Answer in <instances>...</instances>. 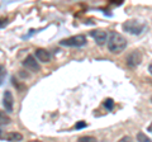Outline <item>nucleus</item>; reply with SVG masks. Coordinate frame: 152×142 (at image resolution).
<instances>
[{
  "label": "nucleus",
  "mask_w": 152,
  "mask_h": 142,
  "mask_svg": "<svg viewBox=\"0 0 152 142\" xmlns=\"http://www.w3.org/2000/svg\"><path fill=\"white\" fill-rule=\"evenodd\" d=\"M118 142H133V140H132L131 136H124V137H122Z\"/></svg>",
  "instance_id": "2eb2a0df"
},
{
  "label": "nucleus",
  "mask_w": 152,
  "mask_h": 142,
  "mask_svg": "<svg viewBox=\"0 0 152 142\" xmlns=\"http://www.w3.org/2000/svg\"><path fill=\"white\" fill-rule=\"evenodd\" d=\"M10 123V117L5 114L4 112H0V127L1 126H7Z\"/></svg>",
  "instance_id": "9d476101"
},
{
  "label": "nucleus",
  "mask_w": 152,
  "mask_h": 142,
  "mask_svg": "<svg viewBox=\"0 0 152 142\" xmlns=\"http://www.w3.org/2000/svg\"><path fill=\"white\" fill-rule=\"evenodd\" d=\"M77 142H98V140L93 136H81L79 137Z\"/></svg>",
  "instance_id": "9b49d317"
},
{
  "label": "nucleus",
  "mask_w": 152,
  "mask_h": 142,
  "mask_svg": "<svg viewBox=\"0 0 152 142\" xmlns=\"http://www.w3.org/2000/svg\"><path fill=\"white\" fill-rule=\"evenodd\" d=\"M148 71H150V72H151V75H152V64L148 66Z\"/></svg>",
  "instance_id": "a211bd4d"
},
{
  "label": "nucleus",
  "mask_w": 152,
  "mask_h": 142,
  "mask_svg": "<svg viewBox=\"0 0 152 142\" xmlns=\"http://www.w3.org/2000/svg\"><path fill=\"white\" fill-rule=\"evenodd\" d=\"M1 140H7V141H20L23 140V136L18 132H8L7 135H1L0 137Z\"/></svg>",
  "instance_id": "1a4fd4ad"
},
{
  "label": "nucleus",
  "mask_w": 152,
  "mask_h": 142,
  "mask_svg": "<svg viewBox=\"0 0 152 142\" xmlns=\"http://www.w3.org/2000/svg\"><path fill=\"white\" fill-rule=\"evenodd\" d=\"M23 66H24L26 69L33 71V72H38V71L41 70L39 64L37 62L36 59L33 57L32 55H29V56H27V57H26V60L23 61Z\"/></svg>",
  "instance_id": "39448f33"
},
{
  "label": "nucleus",
  "mask_w": 152,
  "mask_h": 142,
  "mask_svg": "<svg viewBox=\"0 0 152 142\" xmlns=\"http://www.w3.org/2000/svg\"><path fill=\"white\" fill-rule=\"evenodd\" d=\"M151 102H152V98H151Z\"/></svg>",
  "instance_id": "412c9836"
},
{
  "label": "nucleus",
  "mask_w": 152,
  "mask_h": 142,
  "mask_svg": "<svg viewBox=\"0 0 152 142\" xmlns=\"http://www.w3.org/2000/svg\"><path fill=\"white\" fill-rule=\"evenodd\" d=\"M7 24H8V19H7V18H0V28L5 27Z\"/></svg>",
  "instance_id": "dca6fc26"
},
{
  "label": "nucleus",
  "mask_w": 152,
  "mask_h": 142,
  "mask_svg": "<svg viewBox=\"0 0 152 142\" xmlns=\"http://www.w3.org/2000/svg\"><path fill=\"white\" fill-rule=\"evenodd\" d=\"M31 142H41V141H31Z\"/></svg>",
  "instance_id": "aec40b11"
},
{
  "label": "nucleus",
  "mask_w": 152,
  "mask_h": 142,
  "mask_svg": "<svg viewBox=\"0 0 152 142\" xmlns=\"http://www.w3.org/2000/svg\"><path fill=\"white\" fill-rule=\"evenodd\" d=\"M137 141L138 142H152L143 132H138V133H137Z\"/></svg>",
  "instance_id": "f8f14e48"
},
{
  "label": "nucleus",
  "mask_w": 152,
  "mask_h": 142,
  "mask_svg": "<svg viewBox=\"0 0 152 142\" xmlns=\"http://www.w3.org/2000/svg\"><path fill=\"white\" fill-rule=\"evenodd\" d=\"M145 28L146 26L138 20H128L123 24V29L128 33H131V34H141L145 31Z\"/></svg>",
  "instance_id": "7ed1b4c3"
},
{
  "label": "nucleus",
  "mask_w": 152,
  "mask_h": 142,
  "mask_svg": "<svg viewBox=\"0 0 152 142\" xmlns=\"http://www.w3.org/2000/svg\"><path fill=\"white\" fill-rule=\"evenodd\" d=\"M90 34H91V37L95 40V42H96L99 46H102V45L105 43V42H107V38H108L107 32H104V31H102V29L91 31V32H90Z\"/></svg>",
  "instance_id": "423d86ee"
},
{
  "label": "nucleus",
  "mask_w": 152,
  "mask_h": 142,
  "mask_svg": "<svg viewBox=\"0 0 152 142\" xmlns=\"http://www.w3.org/2000/svg\"><path fill=\"white\" fill-rule=\"evenodd\" d=\"M3 104H4V108H5L7 112H13V107H14V99H13V94L7 90L4 93V97H3Z\"/></svg>",
  "instance_id": "0eeeda50"
},
{
  "label": "nucleus",
  "mask_w": 152,
  "mask_h": 142,
  "mask_svg": "<svg viewBox=\"0 0 152 142\" xmlns=\"http://www.w3.org/2000/svg\"><path fill=\"white\" fill-rule=\"evenodd\" d=\"M141 62H142V53L140 51H137V50L129 52V55H128L127 59H126L127 66H128V67H132V69L137 67V66H138Z\"/></svg>",
  "instance_id": "20e7f679"
},
{
  "label": "nucleus",
  "mask_w": 152,
  "mask_h": 142,
  "mask_svg": "<svg viewBox=\"0 0 152 142\" xmlns=\"http://www.w3.org/2000/svg\"><path fill=\"white\" fill-rule=\"evenodd\" d=\"M1 133H3V130H1V127H0V137H1Z\"/></svg>",
  "instance_id": "6ab92c4d"
},
{
  "label": "nucleus",
  "mask_w": 152,
  "mask_h": 142,
  "mask_svg": "<svg viewBox=\"0 0 152 142\" xmlns=\"http://www.w3.org/2000/svg\"><path fill=\"white\" fill-rule=\"evenodd\" d=\"M85 127H88V123L85 122V121H80V122H77L74 126V128L75 130H81V128H85Z\"/></svg>",
  "instance_id": "4468645a"
},
{
  "label": "nucleus",
  "mask_w": 152,
  "mask_h": 142,
  "mask_svg": "<svg viewBox=\"0 0 152 142\" xmlns=\"http://www.w3.org/2000/svg\"><path fill=\"white\" fill-rule=\"evenodd\" d=\"M104 105H105V108H107L108 111H112L113 108H114V102H113V99H110V98L105 99V100H104Z\"/></svg>",
  "instance_id": "ddd939ff"
},
{
  "label": "nucleus",
  "mask_w": 152,
  "mask_h": 142,
  "mask_svg": "<svg viewBox=\"0 0 152 142\" xmlns=\"http://www.w3.org/2000/svg\"><path fill=\"white\" fill-rule=\"evenodd\" d=\"M36 57L41 61V62H48L51 60V53L45 48H38L36 50Z\"/></svg>",
  "instance_id": "6e6552de"
},
{
  "label": "nucleus",
  "mask_w": 152,
  "mask_h": 142,
  "mask_svg": "<svg viewBox=\"0 0 152 142\" xmlns=\"http://www.w3.org/2000/svg\"><path fill=\"white\" fill-rule=\"evenodd\" d=\"M127 47V40L121 33L112 32L108 40V48L112 53H121L126 50Z\"/></svg>",
  "instance_id": "f257e3e1"
},
{
  "label": "nucleus",
  "mask_w": 152,
  "mask_h": 142,
  "mask_svg": "<svg viewBox=\"0 0 152 142\" xmlns=\"http://www.w3.org/2000/svg\"><path fill=\"white\" fill-rule=\"evenodd\" d=\"M147 131H148V132H151V133H152V123H151V124L148 126V128H147Z\"/></svg>",
  "instance_id": "f3484780"
},
{
  "label": "nucleus",
  "mask_w": 152,
  "mask_h": 142,
  "mask_svg": "<svg viewBox=\"0 0 152 142\" xmlns=\"http://www.w3.org/2000/svg\"><path fill=\"white\" fill-rule=\"evenodd\" d=\"M86 37L84 34H77V36H72L70 38L62 40L60 42L61 46H67V47H81L86 45Z\"/></svg>",
  "instance_id": "f03ea898"
}]
</instances>
